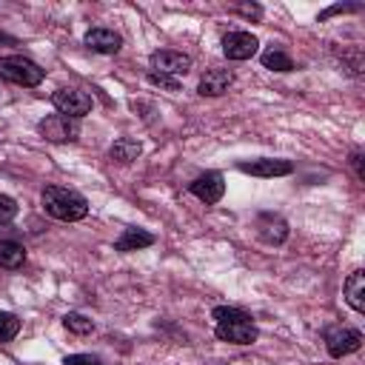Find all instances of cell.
Instances as JSON below:
<instances>
[{"instance_id":"6da1fadb","label":"cell","mask_w":365,"mask_h":365,"mask_svg":"<svg viewBox=\"0 0 365 365\" xmlns=\"http://www.w3.org/2000/svg\"><path fill=\"white\" fill-rule=\"evenodd\" d=\"M214 334L222 339V342H234V345H251L257 342V325L254 319L240 311V308H231V305H217L214 308Z\"/></svg>"},{"instance_id":"7a4b0ae2","label":"cell","mask_w":365,"mask_h":365,"mask_svg":"<svg viewBox=\"0 0 365 365\" xmlns=\"http://www.w3.org/2000/svg\"><path fill=\"white\" fill-rule=\"evenodd\" d=\"M43 208L48 217L63 220V222H77L88 214V200L66 185H46L43 188Z\"/></svg>"},{"instance_id":"3957f363","label":"cell","mask_w":365,"mask_h":365,"mask_svg":"<svg viewBox=\"0 0 365 365\" xmlns=\"http://www.w3.org/2000/svg\"><path fill=\"white\" fill-rule=\"evenodd\" d=\"M43 77H46V71H43L34 60H29V57H23V54L0 57V80H6V83L31 88V86H40Z\"/></svg>"},{"instance_id":"277c9868","label":"cell","mask_w":365,"mask_h":365,"mask_svg":"<svg viewBox=\"0 0 365 365\" xmlns=\"http://www.w3.org/2000/svg\"><path fill=\"white\" fill-rule=\"evenodd\" d=\"M37 131L48 143H74L80 137V123L66 117V114H48L37 123Z\"/></svg>"},{"instance_id":"5b68a950","label":"cell","mask_w":365,"mask_h":365,"mask_svg":"<svg viewBox=\"0 0 365 365\" xmlns=\"http://www.w3.org/2000/svg\"><path fill=\"white\" fill-rule=\"evenodd\" d=\"M51 103H54V108L60 111V114H66V117H71V120H80L83 114H88L91 111V94H86L83 88H57L54 94H51Z\"/></svg>"},{"instance_id":"8992f818","label":"cell","mask_w":365,"mask_h":365,"mask_svg":"<svg viewBox=\"0 0 365 365\" xmlns=\"http://www.w3.org/2000/svg\"><path fill=\"white\" fill-rule=\"evenodd\" d=\"M151 63V71L154 74H165V77H185L191 71V57L182 54V51H171V48H163V51H154L148 57Z\"/></svg>"},{"instance_id":"52a82bcc","label":"cell","mask_w":365,"mask_h":365,"mask_svg":"<svg viewBox=\"0 0 365 365\" xmlns=\"http://www.w3.org/2000/svg\"><path fill=\"white\" fill-rule=\"evenodd\" d=\"M259 48V40L251 31H228L222 37V54L228 60H251Z\"/></svg>"},{"instance_id":"ba28073f","label":"cell","mask_w":365,"mask_h":365,"mask_svg":"<svg viewBox=\"0 0 365 365\" xmlns=\"http://www.w3.org/2000/svg\"><path fill=\"white\" fill-rule=\"evenodd\" d=\"M359 345H362V334L356 331V328H348V325H342V328H334V331H328V336H325V348H328V354L331 356H348V354H354V351H359Z\"/></svg>"},{"instance_id":"9c48e42d","label":"cell","mask_w":365,"mask_h":365,"mask_svg":"<svg viewBox=\"0 0 365 365\" xmlns=\"http://www.w3.org/2000/svg\"><path fill=\"white\" fill-rule=\"evenodd\" d=\"M191 194L197 197V200H202V202H220L222 200V194H225V182H222V174L220 171H205V174H200L194 182H191Z\"/></svg>"},{"instance_id":"30bf717a","label":"cell","mask_w":365,"mask_h":365,"mask_svg":"<svg viewBox=\"0 0 365 365\" xmlns=\"http://www.w3.org/2000/svg\"><path fill=\"white\" fill-rule=\"evenodd\" d=\"M231 83H234V71H231V68H208V71L200 77L197 91H200L202 97H220V94H225V91L231 88Z\"/></svg>"},{"instance_id":"8fae6325","label":"cell","mask_w":365,"mask_h":365,"mask_svg":"<svg viewBox=\"0 0 365 365\" xmlns=\"http://www.w3.org/2000/svg\"><path fill=\"white\" fill-rule=\"evenodd\" d=\"M242 174H251V177H285L294 171V163L291 160H251V163H240L237 165Z\"/></svg>"},{"instance_id":"7c38bea8","label":"cell","mask_w":365,"mask_h":365,"mask_svg":"<svg viewBox=\"0 0 365 365\" xmlns=\"http://www.w3.org/2000/svg\"><path fill=\"white\" fill-rule=\"evenodd\" d=\"M86 46L97 54H117L123 48V37L111 29H88L86 31Z\"/></svg>"},{"instance_id":"4fadbf2b","label":"cell","mask_w":365,"mask_h":365,"mask_svg":"<svg viewBox=\"0 0 365 365\" xmlns=\"http://www.w3.org/2000/svg\"><path fill=\"white\" fill-rule=\"evenodd\" d=\"M148 245H154V234H148L143 228H125L114 242V248L123 251V254L125 251H140V248H148Z\"/></svg>"},{"instance_id":"5bb4252c","label":"cell","mask_w":365,"mask_h":365,"mask_svg":"<svg viewBox=\"0 0 365 365\" xmlns=\"http://www.w3.org/2000/svg\"><path fill=\"white\" fill-rule=\"evenodd\" d=\"M345 299L356 314L365 311V271H354L345 279Z\"/></svg>"},{"instance_id":"9a60e30c","label":"cell","mask_w":365,"mask_h":365,"mask_svg":"<svg viewBox=\"0 0 365 365\" xmlns=\"http://www.w3.org/2000/svg\"><path fill=\"white\" fill-rule=\"evenodd\" d=\"M26 262V248L14 240H0V268L17 271Z\"/></svg>"},{"instance_id":"2e32d148","label":"cell","mask_w":365,"mask_h":365,"mask_svg":"<svg viewBox=\"0 0 365 365\" xmlns=\"http://www.w3.org/2000/svg\"><path fill=\"white\" fill-rule=\"evenodd\" d=\"M285 234H288V228H285V222L279 220V217H271V214H265V217H259V237L265 240V242H282L285 240Z\"/></svg>"},{"instance_id":"e0dca14e","label":"cell","mask_w":365,"mask_h":365,"mask_svg":"<svg viewBox=\"0 0 365 365\" xmlns=\"http://www.w3.org/2000/svg\"><path fill=\"white\" fill-rule=\"evenodd\" d=\"M140 151H143V145H140L137 140L120 137V140H114V145H111V160H117V163H134V160L140 157Z\"/></svg>"},{"instance_id":"ac0fdd59","label":"cell","mask_w":365,"mask_h":365,"mask_svg":"<svg viewBox=\"0 0 365 365\" xmlns=\"http://www.w3.org/2000/svg\"><path fill=\"white\" fill-rule=\"evenodd\" d=\"M262 66L271 68V71H291L294 68V60L285 51H279V48H268L262 54Z\"/></svg>"},{"instance_id":"d6986e66","label":"cell","mask_w":365,"mask_h":365,"mask_svg":"<svg viewBox=\"0 0 365 365\" xmlns=\"http://www.w3.org/2000/svg\"><path fill=\"white\" fill-rule=\"evenodd\" d=\"M63 325H66L71 334H80V336H86V334L94 331V322H91L86 314H77V311H68V314L63 317Z\"/></svg>"},{"instance_id":"ffe728a7","label":"cell","mask_w":365,"mask_h":365,"mask_svg":"<svg viewBox=\"0 0 365 365\" xmlns=\"http://www.w3.org/2000/svg\"><path fill=\"white\" fill-rule=\"evenodd\" d=\"M17 331H20V319H17L11 311H0V342L14 339Z\"/></svg>"},{"instance_id":"44dd1931","label":"cell","mask_w":365,"mask_h":365,"mask_svg":"<svg viewBox=\"0 0 365 365\" xmlns=\"http://www.w3.org/2000/svg\"><path fill=\"white\" fill-rule=\"evenodd\" d=\"M17 217V202L9 194H0V222H11Z\"/></svg>"},{"instance_id":"7402d4cb","label":"cell","mask_w":365,"mask_h":365,"mask_svg":"<svg viewBox=\"0 0 365 365\" xmlns=\"http://www.w3.org/2000/svg\"><path fill=\"white\" fill-rule=\"evenodd\" d=\"M148 83L151 86H160V88H168V91H177L180 88V80L165 77V74H154V71H148Z\"/></svg>"},{"instance_id":"603a6c76","label":"cell","mask_w":365,"mask_h":365,"mask_svg":"<svg viewBox=\"0 0 365 365\" xmlns=\"http://www.w3.org/2000/svg\"><path fill=\"white\" fill-rule=\"evenodd\" d=\"M63 365H106L100 356H91V354H71L63 359Z\"/></svg>"},{"instance_id":"cb8c5ba5","label":"cell","mask_w":365,"mask_h":365,"mask_svg":"<svg viewBox=\"0 0 365 365\" xmlns=\"http://www.w3.org/2000/svg\"><path fill=\"white\" fill-rule=\"evenodd\" d=\"M351 165H354V171H356V180H362V154H359V151L351 154Z\"/></svg>"},{"instance_id":"d4e9b609","label":"cell","mask_w":365,"mask_h":365,"mask_svg":"<svg viewBox=\"0 0 365 365\" xmlns=\"http://www.w3.org/2000/svg\"><path fill=\"white\" fill-rule=\"evenodd\" d=\"M240 11H242V14H251V17H259V14H262L259 6H240Z\"/></svg>"}]
</instances>
